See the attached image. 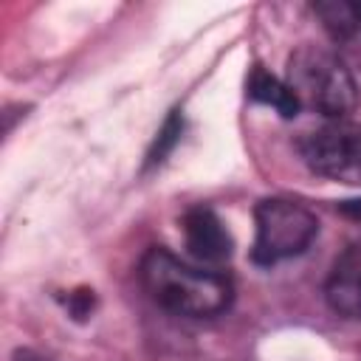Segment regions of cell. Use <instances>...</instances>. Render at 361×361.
Returning a JSON list of instances; mask_svg holds the SVG:
<instances>
[{"mask_svg": "<svg viewBox=\"0 0 361 361\" xmlns=\"http://www.w3.org/2000/svg\"><path fill=\"white\" fill-rule=\"evenodd\" d=\"M141 285L158 307L186 319H212L228 310L234 299L228 276L203 265H186L166 248H149L144 254Z\"/></svg>", "mask_w": 361, "mask_h": 361, "instance_id": "obj_1", "label": "cell"}, {"mask_svg": "<svg viewBox=\"0 0 361 361\" xmlns=\"http://www.w3.org/2000/svg\"><path fill=\"white\" fill-rule=\"evenodd\" d=\"M285 85L299 110H313L330 121L347 118L358 104L353 73L333 51L319 45H302L290 54Z\"/></svg>", "mask_w": 361, "mask_h": 361, "instance_id": "obj_2", "label": "cell"}, {"mask_svg": "<svg viewBox=\"0 0 361 361\" xmlns=\"http://www.w3.org/2000/svg\"><path fill=\"white\" fill-rule=\"evenodd\" d=\"M254 223H257V234H254L251 259L257 265H276L282 259L299 257L319 234L316 214L307 206L288 197L259 200V206L254 209Z\"/></svg>", "mask_w": 361, "mask_h": 361, "instance_id": "obj_3", "label": "cell"}, {"mask_svg": "<svg viewBox=\"0 0 361 361\" xmlns=\"http://www.w3.org/2000/svg\"><path fill=\"white\" fill-rule=\"evenodd\" d=\"M310 172L358 186L361 183V124L338 118L307 133L299 144Z\"/></svg>", "mask_w": 361, "mask_h": 361, "instance_id": "obj_4", "label": "cell"}, {"mask_svg": "<svg viewBox=\"0 0 361 361\" xmlns=\"http://www.w3.org/2000/svg\"><path fill=\"white\" fill-rule=\"evenodd\" d=\"M183 240L189 254L200 262V265H220L231 257V237L223 226V220L206 209V206H195L183 214Z\"/></svg>", "mask_w": 361, "mask_h": 361, "instance_id": "obj_5", "label": "cell"}, {"mask_svg": "<svg viewBox=\"0 0 361 361\" xmlns=\"http://www.w3.org/2000/svg\"><path fill=\"white\" fill-rule=\"evenodd\" d=\"M327 305L344 319H361V240L350 243L333 262L327 285Z\"/></svg>", "mask_w": 361, "mask_h": 361, "instance_id": "obj_6", "label": "cell"}, {"mask_svg": "<svg viewBox=\"0 0 361 361\" xmlns=\"http://www.w3.org/2000/svg\"><path fill=\"white\" fill-rule=\"evenodd\" d=\"M245 87H248V96H251L254 102L274 107L282 118H293V116L299 113V104H296L290 87L285 85V79H276L274 73H268V71L259 68V65L251 71Z\"/></svg>", "mask_w": 361, "mask_h": 361, "instance_id": "obj_7", "label": "cell"}, {"mask_svg": "<svg viewBox=\"0 0 361 361\" xmlns=\"http://www.w3.org/2000/svg\"><path fill=\"white\" fill-rule=\"evenodd\" d=\"M313 11L319 14V20L324 23V28L336 39H350V37H355L361 31V3L330 0V3L313 6Z\"/></svg>", "mask_w": 361, "mask_h": 361, "instance_id": "obj_8", "label": "cell"}, {"mask_svg": "<svg viewBox=\"0 0 361 361\" xmlns=\"http://www.w3.org/2000/svg\"><path fill=\"white\" fill-rule=\"evenodd\" d=\"M180 127H183V121L178 118V116H169V121L164 124V130L158 133V141H155V149L149 152V164H158L164 155H166V149L178 141V135H180Z\"/></svg>", "mask_w": 361, "mask_h": 361, "instance_id": "obj_9", "label": "cell"}, {"mask_svg": "<svg viewBox=\"0 0 361 361\" xmlns=\"http://www.w3.org/2000/svg\"><path fill=\"white\" fill-rule=\"evenodd\" d=\"M341 212H344L347 217H353V220H361V197H358V200H347V203H341Z\"/></svg>", "mask_w": 361, "mask_h": 361, "instance_id": "obj_10", "label": "cell"}, {"mask_svg": "<svg viewBox=\"0 0 361 361\" xmlns=\"http://www.w3.org/2000/svg\"><path fill=\"white\" fill-rule=\"evenodd\" d=\"M17 361H42V358H34V355H28V353H23V355H17Z\"/></svg>", "mask_w": 361, "mask_h": 361, "instance_id": "obj_11", "label": "cell"}]
</instances>
